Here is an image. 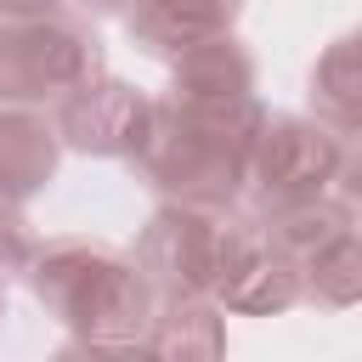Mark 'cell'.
I'll use <instances>...</instances> for the list:
<instances>
[{
	"instance_id": "6da1fadb",
	"label": "cell",
	"mask_w": 362,
	"mask_h": 362,
	"mask_svg": "<svg viewBox=\"0 0 362 362\" xmlns=\"http://www.w3.org/2000/svg\"><path fill=\"white\" fill-rule=\"evenodd\" d=\"M40 300L85 334L90 351H136L147 339V277L102 243H57L34 272Z\"/></svg>"
},
{
	"instance_id": "7a4b0ae2",
	"label": "cell",
	"mask_w": 362,
	"mask_h": 362,
	"mask_svg": "<svg viewBox=\"0 0 362 362\" xmlns=\"http://www.w3.org/2000/svg\"><path fill=\"white\" fill-rule=\"evenodd\" d=\"M249 243H255L249 226L209 215V204H187V209L153 215L136 266L153 272V283H164L170 294H215Z\"/></svg>"
},
{
	"instance_id": "3957f363",
	"label": "cell",
	"mask_w": 362,
	"mask_h": 362,
	"mask_svg": "<svg viewBox=\"0 0 362 362\" xmlns=\"http://www.w3.org/2000/svg\"><path fill=\"white\" fill-rule=\"evenodd\" d=\"M334 170H339V141L328 130H317V124H300V119L260 124L255 147H249V164H243V175L255 181L266 209H283V204L328 192Z\"/></svg>"
},
{
	"instance_id": "277c9868",
	"label": "cell",
	"mask_w": 362,
	"mask_h": 362,
	"mask_svg": "<svg viewBox=\"0 0 362 362\" xmlns=\"http://www.w3.org/2000/svg\"><path fill=\"white\" fill-rule=\"evenodd\" d=\"M90 68V51L74 28L28 17L17 28L0 34V96L6 102H34V96H57L74 90Z\"/></svg>"
},
{
	"instance_id": "5b68a950",
	"label": "cell",
	"mask_w": 362,
	"mask_h": 362,
	"mask_svg": "<svg viewBox=\"0 0 362 362\" xmlns=\"http://www.w3.org/2000/svg\"><path fill=\"white\" fill-rule=\"evenodd\" d=\"M153 107L119 79H79L62 102V136L90 153H136Z\"/></svg>"
},
{
	"instance_id": "8992f818",
	"label": "cell",
	"mask_w": 362,
	"mask_h": 362,
	"mask_svg": "<svg viewBox=\"0 0 362 362\" xmlns=\"http://www.w3.org/2000/svg\"><path fill=\"white\" fill-rule=\"evenodd\" d=\"M57 164V141L28 113H0V198L34 192Z\"/></svg>"
},
{
	"instance_id": "52a82bcc",
	"label": "cell",
	"mask_w": 362,
	"mask_h": 362,
	"mask_svg": "<svg viewBox=\"0 0 362 362\" xmlns=\"http://www.w3.org/2000/svg\"><path fill=\"white\" fill-rule=\"evenodd\" d=\"M238 0H141L130 11V28H141L158 45H192L226 28Z\"/></svg>"
},
{
	"instance_id": "ba28073f",
	"label": "cell",
	"mask_w": 362,
	"mask_h": 362,
	"mask_svg": "<svg viewBox=\"0 0 362 362\" xmlns=\"http://www.w3.org/2000/svg\"><path fill=\"white\" fill-rule=\"evenodd\" d=\"M147 351H221V322L209 305H198V294H175V305L164 317H153V334L141 339Z\"/></svg>"
},
{
	"instance_id": "9c48e42d",
	"label": "cell",
	"mask_w": 362,
	"mask_h": 362,
	"mask_svg": "<svg viewBox=\"0 0 362 362\" xmlns=\"http://www.w3.org/2000/svg\"><path fill=\"white\" fill-rule=\"evenodd\" d=\"M23 260H28V232H23V221H17L11 209H0V283H6Z\"/></svg>"
},
{
	"instance_id": "30bf717a",
	"label": "cell",
	"mask_w": 362,
	"mask_h": 362,
	"mask_svg": "<svg viewBox=\"0 0 362 362\" xmlns=\"http://www.w3.org/2000/svg\"><path fill=\"white\" fill-rule=\"evenodd\" d=\"M51 0H0V11H17V17H40Z\"/></svg>"
},
{
	"instance_id": "8fae6325",
	"label": "cell",
	"mask_w": 362,
	"mask_h": 362,
	"mask_svg": "<svg viewBox=\"0 0 362 362\" xmlns=\"http://www.w3.org/2000/svg\"><path fill=\"white\" fill-rule=\"evenodd\" d=\"M102 6H107V0H102Z\"/></svg>"
}]
</instances>
